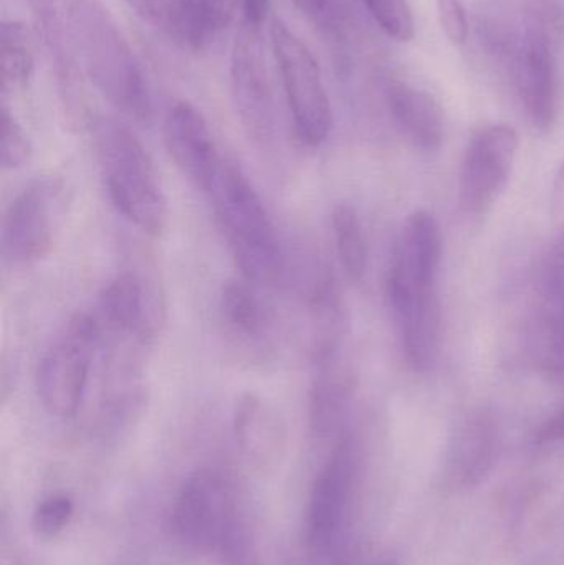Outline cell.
<instances>
[{
    "instance_id": "cell-1",
    "label": "cell",
    "mask_w": 564,
    "mask_h": 565,
    "mask_svg": "<svg viewBox=\"0 0 564 565\" xmlns=\"http://www.w3.org/2000/svg\"><path fill=\"white\" fill-rule=\"evenodd\" d=\"M73 49L82 73L118 111L138 122L151 118L145 73L103 0H66Z\"/></svg>"
},
{
    "instance_id": "cell-2",
    "label": "cell",
    "mask_w": 564,
    "mask_h": 565,
    "mask_svg": "<svg viewBox=\"0 0 564 565\" xmlns=\"http://www.w3.org/2000/svg\"><path fill=\"white\" fill-rule=\"evenodd\" d=\"M205 194L245 280L257 285L280 280L285 271L280 238L264 201L241 166L225 158Z\"/></svg>"
},
{
    "instance_id": "cell-3",
    "label": "cell",
    "mask_w": 564,
    "mask_h": 565,
    "mask_svg": "<svg viewBox=\"0 0 564 565\" xmlns=\"http://www.w3.org/2000/svg\"><path fill=\"white\" fill-rule=\"evenodd\" d=\"M93 139L113 205L139 231L161 235L169 221L168 198L142 142L115 119L96 121Z\"/></svg>"
},
{
    "instance_id": "cell-4",
    "label": "cell",
    "mask_w": 564,
    "mask_h": 565,
    "mask_svg": "<svg viewBox=\"0 0 564 565\" xmlns=\"http://www.w3.org/2000/svg\"><path fill=\"white\" fill-rule=\"evenodd\" d=\"M102 341L98 319L86 312L73 316L55 335L36 369V392L50 415L70 418L78 412Z\"/></svg>"
},
{
    "instance_id": "cell-5",
    "label": "cell",
    "mask_w": 564,
    "mask_h": 565,
    "mask_svg": "<svg viewBox=\"0 0 564 565\" xmlns=\"http://www.w3.org/2000/svg\"><path fill=\"white\" fill-rule=\"evenodd\" d=\"M270 42L295 135L301 145L320 148L333 128V109L320 66L308 46L281 20L272 22Z\"/></svg>"
},
{
    "instance_id": "cell-6",
    "label": "cell",
    "mask_w": 564,
    "mask_h": 565,
    "mask_svg": "<svg viewBox=\"0 0 564 565\" xmlns=\"http://www.w3.org/2000/svg\"><path fill=\"white\" fill-rule=\"evenodd\" d=\"M68 204V185L63 179L52 175L26 185L3 218V260L23 267L45 258L58 237Z\"/></svg>"
},
{
    "instance_id": "cell-7",
    "label": "cell",
    "mask_w": 564,
    "mask_h": 565,
    "mask_svg": "<svg viewBox=\"0 0 564 565\" xmlns=\"http://www.w3.org/2000/svg\"><path fill=\"white\" fill-rule=\"evenodd\" d=\"M265 23L241 19L231 58L235 109L245 132L267 146L275 136V103L264 42Z\"/></svg>"
},
{
    "instance_id": "cell-8",
    "label": "cell",
    "mask_w": 564,
    "mask_h": 565,
    "mask_svg": "<svg viewBox=\"0 0 564 565\" xmlns=\"http://www.w3.org/2000/svg\"><path fill=\"white\" fill-rule=\"evenodd\" d=\"M99 328L121 345L146 349L158 339L166 305L158 286L142 275L126 271L109 281L99 296Z\"/></svg>"
},
{
    "instance_id": "cell-9",
    "label": "cell",
    "mask_w": 564,
    "mask_h": 565,
    "mask_svg": "<svg viewBox=\"0 0 564 565\" xmlns=\"http://www.w3.org/2000/svg\"><path fill=\"white\" fill-rule=\"evenodd\" d=\"M519 146L515 129L506 125L489 126L473 136L460 174V202L467 212H486L506 191Z\"/></svg>"
},
{
    "instance_id": "cell-10",
    "label": "cell",
    "mask_w": 564,
    "mask_h": 565,
    "mask_svg": "<svg viewBox=\"0 0 564 565\" xmlns=\"http://www.w3.org/2000/svg\"><path fill=\"white\" fill-rule=\"evenodd\" d=\"M443 260V232L430 212L416 211L407 217L397 241L387 278L391 305L436 291Z\"/></svg>"
},
{
    "instance_id": "cell-11",
    "label": "cell",
    "mask_w": 564,
    "mask_h": 565,
    "mask_svg": "<svg viewBox=\"0 0 564 565\" xmlns=\"http://www.w3.org/2000/svg\"><path fill=\"white\" fill-rule=\"evenodd\" d=\"M517 86L526 115L535 128L549 131L558 116V63L552 26L536 19L517 53Z\"/></svg>"
},
{
    "instance_id": "cell-12",
    "label": "cell",
    "mask_w": 564,
    "mask_h": 565,
    "mask_svg": "<svg viewBox=\"0 0 564 565\" xmlns=\"http://www.w3.org/2000/svg\"><path fill=\"white\" fill-rule=\"evenodd\" d=\"M224 480L212 471L192 475L172 510L175 536L194 550H211L224 541L228 527V498Z\"/></svg>"
},
{
    "instance_id": "cell-13",
    "label": "cell",
    "mask_w": 564,
    "mask_h": 565,
    "mask_svg": "<svg viewBox=\"0 0 564 565\" xmlns=\"http://www.w3.org/2000/svg\"><path fill=\"white\" fill-rule=\"evenodd\" d=\"M164 142L184 178L207 192L225 158L204 115L191 103H175L166 116Z\"/></svg>"
},
{
    "instance_id": "cell-14",
    "label": "cell",
    "mask_w": 564,
    "mask_h": 565,
    "mask_svg": "<svg viewBox=\"0 0 564 565\" xmlns=\"http://www.w3.org/2000/svg\"><path fill=\"white\" fill-rule=\"evenodd\" d=\"M353 470V445L343 440L318 475L308 501L307 540L315 551L327 550L340 530Z\"/></svg>"
},
{
    "instance_id": "cell-15",
    "label": "cell",
    "mask_w": 564,
    "mask_h": 565,
    "mask_svg": "<svg viewBox=\"0 0 564 565\" xmlns=\"http://www.w3.org/2000/svg\"><path fill=\"white\" fill-rule=\"evenodd\" d=\"M35 20L39 35L49 53L56 86L62 96L63 106L70 115L82 109V92H79V68L73 49L72 32H70L66 0H25Z\"/></svg>"
},
{
    "instance_id": "cell-16",
    "label": "cell",
    "mask_w": 564,
    "mask_h": 565,
    "mask_svg": "<svg viewBox=\"0 0 564 565\" xmlns=\"http://www.w3.org/2000/svg\"><path fill=\"white\" fill-rule=\"evenodd\" d=\"M497 425L492 415L476 412L456 428L447 451L446 475L453 487L479 483L496 460Z\"/></svg>"
},
{
    "instance_id": "cell-17",
    "label": "cell",
    "mask_w": 564,
    "mask_h": 565,
    "mask_svg": "<svg viewBox=\"0 0 564 565\" xmlns=\"http://www.w3.org/2000/svg\"><path fill=\"white\" fill-rule=\"evenodd\" d=\"M234 431L248 461L268 468L280 460L285 448V425L278 412L257 394H245L235 405Z\"/></svg>"
},
{
    "instance_id": "cell-18",
    "label": "cell",
    "mask_w": 564,
    "mask_h": 565,
    "mask_svg": "<svg viewBox=\"0 0 564 565\" xmlns=\"http://www.w3.org/2000/svg\"><path fill=\"white\" fill-rule=\"evenodd\" d=\"M387 108L411 145L427 152L437 151L443 146L446 135L444 109L429 92L393 82L387 88Z\"/></svg>"
},
{
    "instance_id": "cell-19",
    "label": "cell",
    "mask_w": 564,
    "mask_h": 565,
    "mask_svg": "<svg viewBox=\"0 0 564 565\" xmlns=\"http://www.w3.org/2000/svg\"><path fill=\"white\" fill-rule=\"evenodd\" d=\"M407 364L416 372L433 369L439 354L440 315L436 291L393 305Z\"/></svg>"
},
{
    "instance_id": "cell-20",
    "label": "cell",
    "mask_w": 564,
    "mask_h": 565,
    "mask_svg": "<svg viewBox=\"0 0 564 565\" xmlns=\"http://www.w3.org/2000/svg\"><path fill=\"white\" fill-rule=\"evenodd\" d=\"M252 281L225 282L219 301L221 321L225 331L251 348H260L270 341L274 331V312Z\"/></svg>"
},
{
    "instance_id": "cell-21",
    "label": "cell",
    "mask_w": 564,
    "mask_h": 565,
    "mask_svg": "<svg viewBox=\"0 0 564 565\" xmlns=\"http://www.w3.org/2000/svg\"><path fill=\"white\" fill-rule=\"evenodd\" d=\"M313 384L310 388V428L318 438H328L340 428L350 402L351 384L341 367L340 352L315 359Z\"/></svg>"
},
{
    "instance_id": "cell-22",
    "label": "cell",
    "mask_w": 564,
    "mask_h": 565,
    "mask_svg": "<svg viewBox=\"0 0 564 565\" xmlns=\"http://www.w3.org/2000/svg\"><path fill=\"white\" fill-rule=\"evenodd\" d=\"M543 358L546 367L564 372V232L543 265Z\"/></svg>"
},
{
    "instance_id": "cell-23",
    "label": "cell",
    "mask_w": 564,
    "mask_h": 565,
    "mask_svg": "<svg viewBox=\"0 0 564 565\" xmlns=\"http://www.w3.org/2000/svg\"><path fill=\"white\" fill-rule=\"evenodd\" d=\"M241 0H178V30L194 49H205L227 29Z\"/></svg>"
},
{
    "instance_id": "cell-24",
    "label": "cell",
    "mask_w": 564,
    "mask_h": 565,
    "mask_svg": "<svg viewBox=\"0 0 564 565\" xmlns=\"http://www.w3.org/2000/svg\"><path fill=\"white\" fill-rule=\"evenodd\" d=\"M35 68L29 29L17 20H6L0 26V78L2 95L25 92Z\"/></svg>"
},
{
    "instance_id": "cell-25",
    "label": "cell",
    "mask_w": 564,
    "mask_h": 565,
    "mask_svg": "<svg viewBox=\"0 0 564 565\" xmlns=\"http://www.w3.org/2000/svg\"><path fill=\"white\" fill-rule=\"evenodd\" d=\"M331 228L341 268L351 281L360 282L368 270V245L357 209L338 204L331 214Z\"/></svg>"
},
{
    "instance_id": "cell-26",
    "label": "cell",
    "mask_w": 564,
    "mask_h": 565,
    "mask_svg": "<svg viewBox=\"0 0 564 565\" xmlns=\"http://www.w3.org/2000/svg\"><path fill=\"white\" fill-rule=\"evenodd\" d=\"M374 22L391 39L409 42L416 33L413 9L407 0H361Z\"/></svg>"
},
{
    "instance_id": "cell-27",
    "label": "cell",
    "mask_w": 564,
    "mask_h": 565,
    "mask_svg": "<svg viewBox=\"0 0 564 565\" xmlns=\"http://www.w3.org/2000/svg\"><path fill=\"white\" fill-rule=\"evenodd\" d=\"M29 136L20 125L19 119L10 111L7 103L2 105V141H0V154H2L3 169H19L29 161Z\"/></svg>"
},
{
    "instance_id": "cell-28",
    "label": "cell",
    "mask_w": 564,
    "mask_h": 565,
    "mask_svg": "<svg viewBox=\"0 0 564 565\" xmlns=\"http://www.w3.org/2000/svg\"><path fill=\"white\" fill-rule=\"evenodd\" d=\"M73 518V501L63 494L46 498L33 513V530L43 537L62 533Z\"/></svg>"
},
{
    "instance_id": "cell-29",
    "label": "cell",
    "mask_w": 564,
    "mask_h": 565,
    "mask_svg": "<svg viewBox=\"0 0 564 565\" xmlns=\"http://www.w3.org/2000/svg\"><path fill=\"white\" fill-rule=\"evenodd\" d=\"M440 26L456 46L466 45L469 39V20L464 0H437Z\"/></svg>"
},
{
    "instance_id": "cell-30",
    "label": "cell",
    "mask_w": 564,
    "mask_h": 565,
    "mask_svg": "<svg viewBox=\"0 0 564 565\" xmlns=\"http://www.w3.org/2000/svg\"><path fill=\"white\" fill-rule=\"evenodd\" d=\"M138 15L155 25L178 29V0H126Z\"/></svg>"
},
{
    "instance_id": "cell-31",
    "label": "cell",
    "mask_w": 564,
    "mask_h": 565,
    "mask_svg": "<svg viewBox=\"0 0 564 565\" xmlns=\"http://www.w3.org/2000/svg\"><path fill=\"white\" fill-rule=\"evenodd\" d=\"M301 13L315 23H327L333 19V0H294Z\"/></svg>"
},
{
    "instance_id": "cell-32",
    "label": "cell",
    "mask_w": 564,
    "mask_h": 565,
    "mask_svg": "<svg viewBox=\"0 0 564 565\" xmlns=\"http://www.w3.org/2000/svg\"><path fill=\"white\" fill-rule=\"evenodd\" d=\"M536 438H539L540 444H553V441L564 440V408L558 414L553 415L552 418H549L539 428Z\"/></svg>"
},
{
    "instance_id": "cell-33",
    "label": "cell",
    "mask_w": 564,
    "mask_h": 565,
    "mask_svg": "<svg viewBox=\"0 0 564 565\" xmlns=\"http://www.w3.org/2000/svg\"><path fill=\"white\" fill-rule=\"evenodd\" d=\"M241 19L252 20V22H267L268 10H270V0H241Z\"/></svg>"
}]
</instances>
